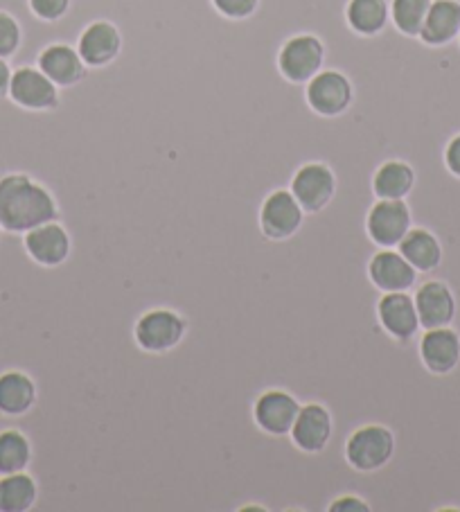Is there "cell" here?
<instances>
[{
	"label": "cell",
	"mask_w": 460,
	"mask_h": 512,
	"mask_svg": "<svg viewBox=\"0 0 460 512\" xmlns=\"http://www.w3.org/2000/svg\"><path fill=\"white\" fill-rule=\"evenodd\" d=\"M59 206L46 185L28 172H7L0 176V228L25 235L41 224L55 222Z\"/></svg>",
	"instance_id": "1"
},
{
	"label": "cell",
	"mask_w": 460,
	"mask_h": 512,
	"mask_svg": "<svg viewBox=\"0 0 460 512\" xmlns=\"http://www.w3.org/2000/svg\"><path fill=\"white\" fill-rule=\"evenodd\" d=\"M307 107L327 120L345 118L357 100L352 79L336 68H323L305 84Z\"/></svg>",
	"instance_id": "2"
},
{
	"label": "cell",
	"mask_w": 460,
	"mask_h": 512,
	"mask_svg": "<svg viewBox=\"0 0 460 512\" xmlns=\"http://www.w3.org/2000/svg\"><path fill=\"white\" fill-rule=\"evenodd\" d=\"M327 61L325 41L314 32H298L285 39L278 50V70L289 84L305 86Z\"/></svg>",
	"instance_id": "3"
},
{
	"label": "cell",
	"mask_w": 460,
	"mask_h": 512,
	"mask_svg": "<svg viewBox=\"0 0 460 512\" xmlns=\"http://www.w3.org/2000/svg\"><path fill=\"white\" fill-rule=\"evenodd\" d=\"M395 436L384 425L359 427L345 443V461L357 472H377L391 463Z\"/></svg>",
	"instance_id": "4"
},
{
	"label": "cell",
	"mask_w": 460,
	"mask_h": 512,
	"mask_svg": "<svg viewBox=\"0 0 460 512\" xmlns=\"http://www.w3.org/2000/svg\"><path fill=\"white\" fill-rule=\"evenodd\" d=\"M10 100L23 111L55 113L61 104V88L39 66H19L12 73Z\"/></svg>",
	"instance_id": "5"
},
{
	"label": "cell",
	"mask_w": 460,
	"mask_h": 512,
	"mask_svg": "<svg viewBox=\"0 0 460 512\" xmlns=\"http://www.w3.org/2000/svg\"><path fill=\"white\" fill-rule=\"evenodd\" d=\"M185 332H188V323L179 312L158 307L140 316L136 323V343L145 352L163 355L179 346L185 339Z\"/></svg>",
	"instance_id": "6"
},
{
	"label": "cell",
	"mask_w": 460,
	"mask_h": 512,
	"mask_svg": "<svg viewBox=\"0 0 460 512\" xmlns=\"http://www.w3.org/2000/svg\"><path fill=\"white\" fill-rule=\"evenodd\" d=\"M413 228L411 208L404 199H379L368 210L366 231L379 249H397Z\"/></svg>",
	"instance_id": "7"
},
{
	"label": "cell",
	"mask_w": 460,
	"mask_h": 512,
	"mask_svg": "<svg viewBox=\"0 0 460 512\" xmlns=\"http://www.w3.org/2000/svg\"><path fill=\"white\" fill-rule=\"evenodd\" d=\"M122 46H125V39H122L120 28L106 19L88 23L79 32L75 43V48L82 55L88 70H104L115 64L122 55Z\"/></svg>",
	"instance_id": "8"
},
{
	"label": "cell",
	"mask_w": 460,
	"mask_h": 512,
	"mask_svg": "<svg viewBox=\"0 0 460 512\" xmlns=\"http://www.w3.org/2000/svg\"><path fill=\"white\" fill-rule=\"evenodd\" d=\"M291 194L305 213H321L336 194V174L325 161H307L291 176Z\"/></svg>",
	"instance_id": "9"
},
{
	"label": "cell",
	"mask_w": 460,
	"mask_h": 512,
	"mask_svg": "<svg viewBox=\"0 0 460 512\" xmlns=\"http://www.w3.org/2000/svg\"><path fill=\"white\" fill-rule=\"evenodd\" d=\"M305 210L291 190H273L260 208V226L269 240H289L303 226Z\"/></svg>",
	"instance_id": "10"
},
{
	"label": "cell",
	"mask_w": 460,
	"mask_h": 512,
	"mask_svg": "<svg viewBox=\"0 0 460 512\" xmlns=\"http://www.w3.org/2000/svg\"><path fill=\"white\" fill-rule=\"evenodd\" d=\"M37 66L61 88V91H70V88L84 84L88 73H91L77 48L64 41L48 43V46L39 52Z\"/></svg>",
	"instance_id": "11"
},
{
	"label": "cell",
	"mask_w": 460,
	"mask_h": 512,
	"mask_svg": "<svg viewBox=\"0 0 460 512\" xmlns=\"http://www.w3.org/2000/svg\"><path fill=\"white\" fill-rule=\"evenodd\" d=\"M300 402L294 395L280 388L264 391L253 404V420L264 434L269 436H287L298 418Z\"/></svg>",
	"instance_id": "12"
},
{
	"label": "cell",
	"mask_w": 460,
	"mask_h": 512,
	"mask_svg": "<svg viewBox=\"0 0 460 512\" xmlns=\"http://www.w3.org/2000/svg\"><path fill=\"white\" fill-rule=\"evenodd\" d=\"M415 310H418L420 328L433 330L451 325L456 316V296L447 282L429 280L415 291Z\"/></svg>",
	"instance_id": "13"
},
{
	"label": "cell",
	"mask_w": 460,
	"mask_h": 512,
	"mask_svg": "<svg viewBox=\"0 0 460 512\" xmlns=\"http://www.w3.org/2000/svg\"><path fill=\"white\" fill-rule=\"evenodd\" d=\"M377 319L397 341H409L420 330L418 310L409 291H388L377 303Z\"/></svg>",
	"instance_id": "14"
},
{
	"label": "cell",
	"mask_w": 460,
	"mask_h": 512,
	"mask_svg": "<svg viewBox=\"0 0 460 512\" xmlns=\"http://www.w3.org/2000/svg\"><path fill=\"white\" fill-rule=\"evenodd\" d=\"M289 436L294 440V445L303 449L305 454L323 452L332 438V413L318 402L303 404Z\"/></svg>",
	"instance_id": "15"
},
{
	"label": "cell",
	"mask_w": 460,
	"mask_h": 512,
	"mask_svg": "<svg viewBox=\"0 0 460 512\" xmlns=\"http://www.w3.org/2000/svg\"><path fill=\"white\" fill-rule=\"evenodd\" d=\"M420 359L433 375L454 373L460 364V334L449 325L427 330L420 339Z\"/></svg>",
	"instance_id": "16"
},
{
	"label": "cell",
	"mask_w": 460,
	"mask_h": 512,
	"mask_svg": "<svg viewBox=\"0 0 460 512\" xmlns=\"http://www.w3.org/2000/svg\"><path fill=\"white\" fill-rule=\"evenodd\" d=\"M25 251L41 267H61L70 255V235L55 219L25 233Z\"/></svg>",
	"instance_id": "17"
},
{
	"label": "cell",
	"mask_w": 460,
	"mask_h": 512,
	"mask_svg": "<svg viewBox=\"0 0 460 512\" xmlns=\"http://www.w3.org/2000/svg\"><path fill=\"white\" fill-rule=\"evenodd\" d=\"M368 276L377 289L388 294V291H409L418 280V271L400 251L382 249L370 258Z\"/></svg>",
	"instance_id": "18"
},
{
	"label": "cell",
	"mask_w": 460,
	"mask_h": 512,
	"mask_svg": "<svg viewBox=\"0 0 460 512\" xmlns=\"http://www.w3.org/2000/svg\"><path fill=\"white\" fill-rule=\"evenodd\" d=\"M345 23L357 37H384L388 30H395L391 23V0H348Z\"/></svg>",
	"instance_id": "19"
},
{
	"label": "cell",
	"mask_w": 460,
	"mask_h": 512,
	"mask_svg": "<svg viewBox=\"0 0 460 512\" xmlns=\"http://www.w3.org/2000/svg\"><path fill=\"white\" fill-rule=\"evenodd\" d=\"M460 37V0H431L420 43L427 48L451 46Z\"/></svg>",
	"instance_id": "20"
},
{
	"label": "cell",
	"mask_w": 460,
	"mask_h": 512,
	"mask_svg": "<svg viewBox=\"0 0 460 512\" xmlns=\"http://www.w3.org/2000/svg\"><path fill=\"white\" fill-rule=\"evenodd\" d=\"M37 404V384L23 370H7L0 375V413L25 416Z\"/></svg>",
	"instance_id": "21"
},
{
	"label": "cell",
	"mask_w": 460,
	"mask_h": 512,
	"mask_svg": "<svg viewBox=\"0 0 460 512\" xmlns=\"http://www.w3.org/2000/svg\"><path fill=\"white\" fill-rule=\"evenodd\" d=\"M415 188V170L404 158H386L373 174L377 199H406Z\"/></svg>",
	"instance_id": "22"
},
{
	"label": "cell",
	"mask_w": 460,
	"mask_h": 512,
	"mask_svg": "<svg viewBox=\"0 0 460 512\" xmlns=\"http://www.w3.org/2000/svg\"><path fill=\"white\" fill-rule=\"evenodd\" d=\"M397 251L409 260L411 267L418 273H429L438 269L442 262V244L427 228H411L404 235L400 246H397Z\"/></svg>",
	"instance_id": "23"
},
{
	"label": "cell",
	"mask_w": 460,
	"mask_h": 512,
	"mask_svg": "<svg viewBox=\"0 0 460 512\" xmlns=\"http://www.w3.org/2000/svg\"><path fill=\"white\" fill-rule=\"evenodd\" d=\"M37 497V481L28 472L3 474L0 479V512H28Z\"/></svg>",
	"instance_id": "24"
},
{
	"label": "cell",
	"mask_w": 460,
	"mask_h": 512,
	"mask_svg": "<svg viewBox=\"0 0 460 512\" xmlns=\"http://www.w3.org/2000/svg\"><path fill=\"white\" fill-rule=\"evenodd\" d=\"M32 463V445L19 429L0 431V476L25 472Z\"/></svg>",
	"instance_id": "25"
},
{
	"label": "cell",
	"mask_w": 460,
	"mask_h": 512,
	"mask_svg": "<svg viewBox=\"0 0 460 512\" xmlns=\"http://www.w3.org/2000/svg\"><path fill=\"white\" fill-rule=\"evenodd\" d=\"M431 0H391V23L406 39H418L427 21Z\"/></svg>",
	"instance_id": "26"
},
{
	"label": "cell",
	"mask_w": 460,
	"mask_h": 512,
	"mask_svg": "<svg viewBox=\"0 0 460 512\" xmlns=\"http://www.w3.org/2000/svg\"><path fill=\"white\" fill-rule=\"evenodd\" d=\"M23 28L16 16L0 10V57L12 59L21 50Z\"/></svg>",
	"instance_id": "27"
},
{
	"label": "cell",
	"mask_w": 460,
	"mask_h": 512,
	"mask_svg": "<svg viewBox=\"0 0 460 512\" xmlns=\"http://www.w3.org/2000/svg\"><path fill=\"white\" fill-rule=\"evenodd\" d=\"M217 14L228 21H249L260 10V0H212Z\"/></svg>",
	"instance_id": "28"
},
{
	"label": "cell",
	"mask_w": 460,
	"mask_h": 512,
	"mask_svg": "<svg viewBox=\"0 0 460 512\" xmlns=\"http://www.w3.org/2000/svg\"><path fill=\"white\" fill-rule=\"evenodd\" d=\"M73 0H28L34 19L43 23H59L66 19Z\"/></svg>",
	"instance_id": "29"
},
{
	"label": "cell",
	"mask_w": 460,
	"mask_h": 512,
	"mask_svg": "<svg viewBox=\"0 0 460 512\" xmlns=\"http://www.w3.org/2000/svg\"><path fill=\"white\" fill-rule=\"evenodd\" d=\"M330 510L332 512H370L368 503L357 497V494H343V497L334 499L330 503Z\"/></svg>",
	"instance_id": "30"
},
{
	"label": "cell",
	"mask_w": 460,
	"mask_h": 512,
	"mask_svg": "<svg viewBox=\"0 0 460 512\" xmlns=\"http://www.w3.org/2000/svg\"><path fill=\"white\" fill-rule=\"evenodd\" d=\"M445 165L456 179H460V134L451 138L445 147Z\"/></svg>",
	"instance_id": "31"
},
{
	"label": "cell",
	"mask_w": 460,
	"mask_h": 512,
	"mask_svg": "<svg viewBox=\"0 0 460 512\" xmlns=\"http://www.w3.org/2000/svg\"><path fill=\"white\" fill-rule=\"evenodd\" d=\"M14 68L5 57H0V102L10 100V84H12Z\"/></svg>",
	"instance_id": "32"
},
{
	"label": "cell",
	"mask_w": 460,
	"mask_h": 512,
	"mask_svg": "<svg viewBox=\"0 0 460 512\" xmlns=\"http://www.w3.org/2000/svg\"><path fill=\"white\" fill-rule=\"evenodd\" d=\"M458 43H460V37H458Z\"/></svg>",
	"instance_id": "33"
},
{
	"label": "cell",
	"mask_w": 460,
	"mask_h": 512,
	"mask_svg": "<svg viewBox=\"0 0 460 512\" xmlns=\"http://www.w3.org/2000/svg\"><path fill=\"white\" fill-rule=\"evenodd\" d=\"M0 231H3V228H0Z\"/></svg>",
	"instance_id": "34"
}]
</instances>
